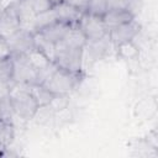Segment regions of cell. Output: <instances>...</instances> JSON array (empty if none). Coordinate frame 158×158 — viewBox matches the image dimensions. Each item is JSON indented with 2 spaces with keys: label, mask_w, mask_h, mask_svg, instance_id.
<instances>
[{
  "label": "cell",
  "mask_w": 158,
  "mask_h": 158,
  "mask_svg": "<svg viewBox=\"0 0 158 158\" xmlns=\"http://www.w3.org/2000/svg\"><path fill=\"white\" fill-rule=\"evenodd\" d=\"M33 42H35V48L42 52L51 62H54V48L56 44L48 41L46 37H43L40 32L33 33Z\"/></svg>",
  "instance_id": "obj_17"
},
{
  "label": "cell",
  "mask_w": 158,
  "mask_h": 158,
  "mask_svg": "<svg viewBox=\"0 0 158 158\" xmlns=\"http://www.w3.org/2000/svg\"><path fill=\"white\" fill-rule=\"evenodd\" d=\"M67 46L73 47V48H84L86 46V37L84 32L80 30V27L77 25H72L70 28L67 31L64 38L62 40Z\"/></svg>",
  "instance_id": "obj_14"
},
{
  "label": "cell",
  "mask_w": 158,
  "mask_h": 158,
  "mask_svg": "<svg viewBox=\"0 0 158 158\" xmlns=\"http://www.w3.org/2000/svg\"><path fill=\"white\" fill-rule=\"evenodd\" d=\"M81 73L69 72L62 68H57L49 77L44 79L42 85L49 90L53 95H68L80 81Z\"/></svg>",
  "instance_id": "obj_2"
},
{
  "label": "cell",
  "mask_w": 158,
  "mask_h": 158,
  "mask_svg": "<svg viewBox=\"0 0 158 158\" xmlns=\"http://www.w3.org/2000/svg\"><path fill=\"white\" fill-rule=\"evenodd\" d=\"M10 83L0 81V102L9 100V96H10Z\"/></svg>",
  "instance_id": "obj_25"
},
{
  "label": "cell",
  "mask_w": 158,
  "mask_h": 158,
  "mask_svg": "<svg viewBox=\"0 0 158 158\" xmlns=\"http://www.w3.org/2000/svg\"><path fill=\"white\" fill-rule=\"evenodd\" d=\"M101 17H102V21H104L107 31H110L111 28H114L118 25H122L125 22L133 20L136 16L127 10H107Z\"/></svg>",
  "instance_id": "obj_10"
},
{
  "label": "cell",
  "mask_w": 158,
  "mask_h": 158,
  "mask_svg": "<svg viewBox=\"0 0 158 158\" xmlns=\"http://www.w3.org/2000/svg\"><path fill=\"white\" fill-rule=\"evenodd\" d=\"M56 21H57V17H56V14H54L53 7L49 9V10H47V11H43V12L37 14L36 17H35V22H33V33L41 31L42 28L49 26L51 23H53Z\"/></svg>",
  "instance_id": "obj_18"
},
{
  "label": "cell",
  "mask_w": 158,
  "mask_h": 158,
  "mask_svg": "<svg viewBox=\"0 0 158 158\" xmlns=\"http://www.w3.org/2000/svg\"><path fill=\"white\" fill-rule=\"evenodd\" d=\"M83 58H84V48H73L67 46L62 41L56 43L54 63L58 68L74 73H81Z\"/></svg>",
  "instance_id": "obj_3"
},
{
  "label": "cell",
  "mask_w": 158,
  "mask_h": 158,
  "mask_svg": "<svg viewBox=\"0 0 158 158\" xmlns=\"http://www.w3.org/2000/svg\"><path fill=\"white\" fill-rule=\"evenodd\" d=\"M11 57V51L7 44V41L2 37H0V60Z\"/></svg>",
  "instance_id": "obj_24"
},
{
  "label": "cell",
  "mask_w": 158,
  "mask_h": 158,
  "mask_svg": "<svg viewBox=\"0 0 158 158\" xmlns=\"http://www.w3.org/2000/svg\"><path fill=\"white\" fill-rule=\"evenodd\" d=\"M5 149H6V146H4V144H1V143H0V156H4Z\"/></svg>",
  "instance_id": "obj_27"
},
{
  "label": "cell",
  "mask_w": 158,
  "mask_h": 158,
  "mask_svg": "<svg viewBox=\"0 0 158 158\" xmlns=\"http://www.w3.org/2000/svg\"><path fill=\"white\" fill-rule=\"evenodd\" d=\"M26 5H28L33 12L37 15L40 12H43V11H47L49 9L53 7V5L56 4L54 0H22Z\"/></svg>",
  "instance_id": "obj_22"
},
{
  "label": "cell",
  "mask_w": 158,
  "mask_h": 158,
  "mask_svg": "<svg viewBox=\"0 0 158 158\" xmlns=\"http://www.w3.org/2000/svg\"><path fill=\"white\" fill-rule=\"evenodd\" d=\"M139 0H106V11L107 10H127L135 16V10L137 9Z\"/></svg>",
  "instance_id": "obj_19"
},
{
  "label": "cell",
  "mask_w": 158,
  "mask_h": 158,
  "mask_svg": "<svg viewBox=\"0 0 158 158\" xmlns=\"http://www.w3.org/2000/svg\"><path fill=\"white\" fill-rule=\"evenodd\" d=\"M21 28L15 1L6 5L0 14V37L7 40Z\"/></svg>",
  "instance_id": "obj_7"
},
{
  "label": "cell",
  "mask_w": 158,
  "mask_h": 158,
  "mask_svg": "<svg viewBox=\"0 0 158 158\" xmlns=\"http://www.w3.org/2000/svg\"><path fill=\"white\" fill-rule=\"evenodd\" d=\"M12 72H14V63L12 58H5L0 60V81L10 83L12 80Z\"/></svg>",
  "instance_id": "obj_21"
},
{
  "label": "cell",
  "mask_w": 158,
  "mask_h": 158,
  "mask_svg": "<svg viewBox=\"0 0 158 158\" xmlns=\"http://www.w3.org/2000/svg\"><path fill=\"white\" fill-rule=\"evenodd\" d=\"M23 56H25V58L27 59V62L37 70V73H40V72L47 69V68L53 63V62H51L42 52H40V51L36 49V48L28 51V52L25 53Z\"/></svg>",
  "instance_id": "obj_15"
},
{
  "label": "cell",
  "mask_w": 158,
  "mask_h": 158,
  "mask_svg": "<svg viewBox=\"0 0 158 158\" xmlns=\"http://www.w3.org/2000/svg\"><path fill=\"white\" fill-rule=\"evenodd\" d=\"M6 41L10 47L11 54H25L35 48L33 33L23 28H20Z\"/></svg>",
  "instance_id": "obj_8"
},
{
  "label": "cell",
  "mask_w": 158,
  "mask_h": 158,
  "mask_svg": "<svg viewBox=\"0 0 158 158\" xmlns=\"http://www.w3.org/2000/svg\"><path fill=\"white\" fill-rule=\"evenodd\" d=\"M15 130L12 123L9 120H0V143L4 146H10L14 141Z\"/></svg>",
  "instance_id": "obj_20"
},
{
  "label": "cell",
  "mask_w": 158,
  "mask_h": 158,
  "mask_svg": "<svg viewBox=\"0 0 158 158\" xmlns=\"http://www.w3.org/2000/svg\"><path fill=\"white\" fill-rule=\"evenodd\" d=\"M28 90L32 94V96L35 98L38 107L49 105L51 101L54 98V95L49 90H47L42 84H37V83L36 84H31V85H28Z\"/></svg>",
  "instance_id": "obj_16"
},
{
  "label": "cell",
  "mask_w": 158,
  "mask_h": 158,
  "mask_svg": "<svg viewBox=\"0 0 158 158\" xmlns=\"http://www.w3.org/2000/svg\"><path fill=\"white\" fill-rule=\"evenodd\" d=\"M78 26L84 32L88 42L96 41L109 33V31L102 21V17L94 15V14H89L86 11L83 12V15L78 22Z\"/></svg>",
  "instance_id": "obj_5"
},
{
  "label": "cell",
  "mask_w": 158,
  "mask_h": 158,
  "mask_svg": "<svg viewBox=\"0 0 158 158\" xmlns=\"http://www.w3.org/2000/svg\"><path fill=\"white\" fill-rule=\"evenodd\" d=\"M86 12L102 16L106 12V0H88Z\"/></svg>",
  "instance_id": "obj_23"
},
{
  "label": "cell",
  "mask_w": 158,
  "mask_h": 158,
  "mask_svg": "<svg viewBox=\"0 0 158 158\" xmlns=\"http://www.w3.org/2000/svg\"><path fill=\"white\" fill-rule=\"evenodd\" d=\"M15 6H16L21 28L33 33V22L36 17V14L33 12V10L28 5H26L22 0H15Z\"/></svg>",
  "instance_id": "obj_13"
},
{
  "label": "cell",
  "mask_w": 158,
  "mask_h": 158,
  "mask_svg": "<svg viewBox=\"0 0 158 158\" xmlns=\"http://www.w3.org/2000/svg\"><path fill=\"white\" fill-rule=\"evenodd\" d=\"M9 101L15 115L20 118L28 121L32 120L38 110V105L28 90V85L10 83V96Z\"/></svg>",
  "instance_id": "obj_1"
},
{
  "label": "cell",
  "mask_w": 158,
  "mask_h": 158,
  "mask_svg": "<svg viewBox=\"0 0 158 158\" xmlns=\"http://www.w3.org/2000/svg\"><path fill=\"white\" fill-rule=\"evenodd\" d=\"M70 26H72V25H69V23H64V22L56 21V22L51 23L49 26L42 28V30L38 31V32H40L43 37H46L48 41H51L52 43L56 44V43L60 42V41L64 38V36H65L67 31L70 28Z\"/></svg>",
  "instance_id": "obj_11"
},
{
  "label": "cell",
  "mask_w": 158,
  "mask_h": 158,
  "mask_svg": "<svg viewBox=\"0 0 158 158\" xmlns=\"http://www.w3.org/2000/svg\"><path fill=\"white\" fill-rule=\"evenodd\" d=\"M111 46H112V43H111L109 33H107L96 41L86 42V46L84 48H88V54L91 57L93 60H98V59L102 58L109 52Z\"/></svg>",
  "instance_id": "obj_12"
},
{
  "label": "cell",
  "mask_w": 158,
  "mask_h": 158,
  "mask_svg": "<svg viewBox=\"0 0 158 158\" xmlns=\"http://www.w3.org/2000/svg\"><path fill=\"white\" fill-rule=\"evenodd\" d=\"M67 2H69V4H72L73 6H75V7H78L79 10H81V11H86V5H88V0H65Z\"/></svg>",
  "instance_id": "obj_26"
},
{
  "label": "cell",
  "mask_w": 158,
  "mask_h": 158,
  "mask_svg": "<svg viewBox=\"0 0 158 158\" xmlns=\"http://www.w3.org/2000/svg\"><path fill=\"white\" fill-rule=\"evenodd\" d=\"M53 10H54L57 21L69 23V25H77L84 12L78 7L73 6L72 4L67 2L65 0H60L56 2L53 5Z\"/></svg>",
  "instance_id": "obj_9"
},
{
  "label": "cell",
  "mask_w": 158,
  "mask_h": 158,
  "mask_svg": "<svg viewBox=\"0 0 158 158\" xmlns=\"http://www.w3.org/2000/svg\"><path fill=\"white\" fill-rule=\"evenodd\" d=\"M14 63L12 80L17 84L31 85L38 83V73L37 70L27 62L23 54H11Z\"/></svg>",
  "instance_id": "obj_4"
},
{
  "label": "cell",
  "mask_w": 158,
  "mask_h": 158,
  "mask_svg": "<svg viewBox=\"0 0 158 158\" xmlns=\"http://www.w3.org/2000/svg\"><path fill=\"white\" fill-rule=\"evenodd\" d=\"M139 31H141V25L133 19L128 22H125L122 25L111 28L109 31V37L112 46L117 48L121 44L132 42L133 38L139 33Z\"/></svg>",
  "instance_id": "obj_6"
}]
</instances>
